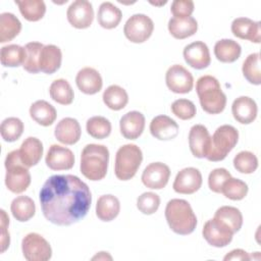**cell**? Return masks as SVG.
<instances>
[{
    "label": "cell",
    "instance_id": "6da1fadb",
    "mask_svg": "<svg viewBox=\"0 0 261 261\" xmlns=\"http://www.w3.org/2000/svg\"><path fill=\"white\" fill-rule=\"evenodd\" d=\"M40 203L45 218L57 225H70L83 219L92 203L86 182L72 174L50 176L40 191Z\"/></svg>",
    "mask_w": 261,
    "mask_h": 261
},
{
    "label": "cell",
    "instance_id": "7a4b0ae2",
    "mask_svg": "<svg viewBox=\"0 0 261 261\" xmlns=\"http://www.w3.org/2000/svg\"><path fill=\"white\" fill-rule=\"evenodd\" d=\"M109 151L106 146L89 144L81 154V172L90 180H101L107 173Z\"/></svg>",
    "mask_w": 261,
    "mask_h": 261
},
{
    "label": "cell",
    "instance_id": "3957f363",
    "mask_svg": "<svg viewBox=\"0 0 261 261\" xmlns=\"http://www.w3.org/2000/svg\"><path fill=\"white\" fill-rule=\"evenodd\" d=\"M165 218L171 230L177 234H190L197 226V217L190 203L184 199H172L167 203Z\"/></svg>",
    "mask_w": 261,
    "mask_h": 261
},
{
    "label": "cell",
    "instance_id": "277c9868",
    "mask_svg": "<svg viewBox=\"0 0 261 261\" xmlns=\"http://www.w3.org/2000/svg\"><path fill=\"white\" fill-rule=\"evenodd\" d=\"M196 92L202 109L209 114L222 112L226 105V96L218 80L212 75H203L196 83Z\"/></svg>",
    "mask_w": 261,
    "mask_h": 261
},
{
    "label": "cell",
    "instance_id": "5b68a950",
    "mask_svg": "<svg viewBox=\"0 0 261 261\" xmlns=\"http://www.w3.org/2000/svg\"><path fill=\"white\" fill-rule=\"evenodd\" d=\"M5 168V185L7 189L14 194L24 192L31 185V174L29 167L22 163L18 150H13L7 154Z\"/></svg>",
    "mask_w": 261,
    "mask_h": 261
},
{
    "label": "cell",
    "instance_id": "8992f818",
    "mask_svg": "<svg viewBox=\"0 0 261 261\" xmlns=\"http://www.w3.org/2000/svg\"><path fill=\"white\" fill-rule=\"evenodd\" d=\"M239 141L238 129L229 124H223L216 128L210 140L206 159L212 162L223 160L234 148Z\"/></svg>",
    "mask_w": 261,
    "mask_h": 261
},
{
    "label": "cell",
    "instance_id": "52a82bcc",
    "mask_svg": "<svg viewBox=\"0 0 261 261\" xmlns=\"http://www.w3.org/2000/svg\"><path fill=\"white\" fill-rule=\"evenodd\" d=\"M143 161V153L135 144L121 146L115 155L114 172L118 179L128 180L133 178Z\"/></svg>",
    "mask_w": 261,
    "mask_h": 261
},
{
    "label": "cell",
    "instance_id": "ba28073f",
    "mask_svg": "<svg viewBox=\"0 0 261 261\" xmlns=\"http://www.w3.org/2000/svg\"><path fill=\"white\" fill-rule=\"evenodd\" d=\"M154 31L153 20L146 14L137 13L132 15L125 22L123 33L126 39L133 43H144Z\"/></svg>",
    "mask_w": 261,
    "mask_h": 261
},
{
    "label": "cell",
    "instance_id": "9c48e42d",
    "mask_svg": "<svg viewBox=\"0 0 261 261\" xmlns=\"http://www.w3.org/2000/svg\"><path fill=\"white\" fill-rule=\"evenodd\" d=\"M21 250L28 261H47L52 257L50 244L37 232H30L22 239Z\"/></svg>",
    "mask_w": 261,
    "mask_h": 261
},
{
    "label": "cell",
    "instance_id": "30bf717a",
    "mask_svg": "<svg viewBox=\"0 0 261 261\" xmlns=\"http://www.w3.org/2000/svg\"><path fill=\"white\" fill-rule=\"evenodd\" d=\"M202 234L209 245L222 248L231 242L234 232L223 221L213 217L204 224Z\"/></svg>",
    "mask_w": 261,
    "mask_h": 261
},
{
    "label": "cell",
    "instance_id": "8fae6325",
    "mask_svg": "<svg viewBox=\"0 0 261 261\" xmlns=\"http://www.w3.org/2000/svg\"><path fill=\"white\" fill-rule=\"evenodd\" d=\"M167 88L176 94H187L192 91L194 77L192 73L180 64L171 65L165 75Z\"/></svg>",
    "mask_w": 261,
    "mask_h": 261
},
{
    "label": "cell",
    "instance_id": "7c38bea8",
    "mask_svg": "<svg viewBox=\"0 0 261 261\" xmlns=\"http://www.w3.org/2000/svg\"><path fill=\"white\" fill-rule=\"evenodd\" d=\"M68 22L75 29L89 28L94 19V9L87 0L73 1L66 12Z\"/></svg>",
    "mask_w": 261,
    "mask_h": 261
},
{
    "label": "cell",
    "instance_id": "4fadbf2b",
    "mask_svg": "<svg viewBox=\"0 0 261 261\" xmlns=\"http://www.w3.org/2000/svg\"><path fill=\"white\" fill-rule=\"evenodd\" d=\"M202 186V174L195 167H187L177 172L172 188L178 194L191 195Z\"/></svg>",
    "mask_w": 261,
    "mask_h": 261
},
{
    "label": "cell",
    "instance_id": "5bb4252c",
    "mask_svg": "<svg viewBox=\"0 0 261 261\" xmlns=\"http://www.w3.org/2000/svg\"><path fill=\"white\" fill-rule=\"evenodd\" d=\"M170 169L162 162L150 163L142 173V182L149 189L161 190L169 179Z\"/></svg>",
    "mask_w": 261,
    "mask_h": 261
},
{
    "label": "cell",
    "instance_id": "9a60e30c",
    "mask_svg": "<svg viewBox=\"0 0 261 261\" xmlns=\"http://www.w3.org/2000/svg\"><path fill=\"white\" fill-rule=\"evenodd\" d=\"M45 162L52 170H68L74 165V155L70 149L54 144L49 148Z\"/></svg>",
    "mask_w": 261,
    "mask_h": 261
},
{
    "label": "cell",
    "instance_id": "2e32d148",
    "mask_svg": "<svg viewBox=\"0 0 261 261\" xmlns=\"http://www.w3.org/2000/svg\"><path fill=\"white\" fill-rule=\"evenodd\" d=\"M185 61L195 69H204L210 62V52L208 46L201 41L193 42L184 49Z\"/></svg>",
    "mask_w": 261,
    "mask_h": 261
},
{
    "label": "cell",
    "instance_id": "e0dca14e",
    "mask_svg": "<svg viewBox=\"0 0 261 261\" xmlns=\"http://www.w3.org/2000/svg\"><path fill=\"white\" fill-rule=\"evenodd\" d=\"M211 137L206 126L195 124L189 133V146L192 154L197 158H205L209 149Z\"/></svg>",
    "mask_w": 261,
    "mask_h": 261
},
{
    "label": "cell",
    "instance_id": "ac0fdd59",
    "mask_svg": "<svg viewBox=\"0 0 261 261\" xmlns=\"http://www.w3.org/2000/svg\"><path fill=\"white\" fill-rule=\"evenodd\" d=\"M231 32L237 38L249 40L257 44L260 43V21H254L248 17H238L231 23Z\"/></svg>",
    "mask_w": 261,
    "mask_h": 261
},
{
    "label": "cell",
    "instance_id": "d6986e66",
    "mask_svg": "<svg viewBox=\"0 0 261 261\" xmlns=\"http://www.w3.org/2000/svg\"><path fill=\"white\" fill-rule=\"evenodd\" d=\"M231 112L237 121L242 124H249L256 119L258 107L252 98L241 96L232 102Z\"/></svg>",
    "mask_w": 261,
    "mask_h": 261
},
{
    "label": "cell",
    "instance_id": "ffe728a7",
    "mask_svg": "<svg viewBox=\"0 0 261 261\" xmlns=\"http://www.w3.org/2000/svg\"><path fill=\"white\" fill-rule=\"evenodd\" d=\"M75 84L82 93L94 95L102 89L103 81L98 70L93 67H84L77 72Z\"/></svg>",
    "mask_w": 261,
    "mask_h": 261
},
{
    "label": "cell",
    "instance_id": "44dd1931",
    "mask_svg": "<svg viewBox=\"0 0 261 261\" xmlns=\"http://www.w3.org/2000/svg\"><path fill=\"white\" fill-rule=\"evenodd\" d=\"M119 128L125 139L136 140L145 128V116L139 111H129L120 118Z\"/></svg>",
    "mask_w": 261,
    "mask_h": 261
},
{
    "label": "cell",
    "instance_id": "7402d4cb",
    "mask_svg": "<svg viewBox=\"0 0 261 261\" xmlns=\"http://www.w3.org/2000/svg\"><path fill=\"white\" fill-rule=\"evenodd\" d=\"M54 135L60 143L64 145H73L81 139V125L75 118H62L55 126Z\"/></svg>",
    "mask_w": 261,
    "mask_h": 261
},
{
    "label": "cell",
    "instance_id": "603a6c76",
    "mask_svg": "<svg viewBox=\"0 0 261 261\" xmlns=\"http://www.w3.org/2000/svg\"><path fill=\"white\" fill-rule=\"evenodd\" d=\"M151 135L161 141H169L178 135V125L167 115H158L150 122Z\"/></svg>",
    "mask_w": 261,
    "mask_h": 261
},
{
    "label": "cell",
    "instance_id": "cb8c5ba5",
    "mask_svg": "<svg viewBox=\"0 0 261 261\" xmlns=\"http://www.w3.org/2000/svg\"><path fill=\"white\" fill-rule=\"evenodd\" d=\"M18 151L22 163L30 168L39 163L42 158L44 148L42 142L39 139L35 137H29L22 142Z\"/></svg>",
    "mask_w": 261,
    "mask_h": 261
},
{
    "label": "cell",
    "instance_id": "d4e9b609",
    "mask_svg": "<svg viewBox=\"0 0 261 261\" xmlns=\"http://www.w3.org/2000/svg\"><path fill=\"white\" fill-rule=\"evenodd\" d=\"M62 53L59 47L55 45H46L43 47L39 57L40 70L52 74L57 71L61 65Z\"/></svg>",
    "mask_w": 261,
    "mask_h": 261
},
{
    "label": "cell",
    "instance_id": "484cf974",
    "mask_svg": "<svg viewBox=\"0 0 261 261\" xmlns=\"http://www.w3.org/2000/svg\"><path fill=\"white\" fill-rule=\"evenodd\" d=\"M30 115L38 124L43 126L51 125L56 117V109L45 100H38L30 107Z\"/></svg>",
    "mask_w": 261,
    "mask_h": 261
},
{
    "label": "cell",
    "instance_id": "4316f807",
    "mask_svg": "<svg viewBox=\"0 0 261 261\" xmlns=\"http://www.w3.org/2000/svg\"><path fill=\"white\" fill-rule=\"evenodd\" d=\"M198 30L197 20L192 17H172L168 21V31L170 35L178 40H182L193 36Z\"/></svg>",
    "mask_w": 261,
    "mask_h": 261
},
{
    "label": "cell",
    "instance_id": "83f0119b",
    "mask_svg": "<svg viewBox=\"0 0 261 261\" xmlns=\"http://www.w3.org/2000/svg\"><path fill=\"white\" fill-rule=\"evenodd\" d=\"M240 44L231 39H221L214 45V54L217 60L223 63L234 62L241 56Z\"/></svg>",
    "mask_w": 261,
    "mask_h": 261
},
{
    "label": "cell",
    "instance_id": "f1b7e54d",
    "mask_svg": "<svg viewBox=\"0 0 261 261\" xmlns=\"http://www.w3.org/2000/svg\"><path fill=\"white\" fill-rule=\"evenodd\" d=\"M120 211L119 200L113 195L101 196L96 204V215L102 221H111Z\"/></svg>",
    "mask_w": 261,
    "mask_h": 261
},
{
    "label": "cell",
    "instance_id": "f546056e",
    "mask_svg": "<svg viewBox=\"0 0 261 261\" xmlns=\"http://www.w3.org/2000/svg\"><path fill=\"white\" fill-rule=\"evenodd\" d=\"M121 17V10L111 2H103L98 9L97 20L99 24L106 30L116 28L119 24Z\"/></svg>",
    "mask_w": 261,
    "mask_h": 261
},
{
    "label": "cell",
    "instance_id": "4dcf8cb0",
    "mask_svg": "<svg viewBox=\"0 0 261 261\" xmlns=\"http://www.w3.org/2000/svg\"><path fill=\"white\" fill-rule=\"evenodd\" d=\"M21 31V22L10 12L0 14V43L13 40Z\"/></svg>",
    "mask_w": 261,
    "mask_h": 261
},
{
    "label": "cell",
    "instance_id": "1f68e13d",
    "mask_svg": "<svg viewBox=\"0 0 261 261\" xmlns=\"http://www.w3.org/2000/svg\"><path fill=\"white\" fill-rule=\"evenodd\" d=\"M10 210L16 220L24 222L30 220L35 215L36 206L30 197L18 196L11 202Z\"/></svg>",
    "mask_w": 261,
    "mask_h": 261
},
{
    "label": "cell",
    "instance_id": "d6a6232c",
    "mask_svg": "<svg viewBox=\"0 0 261 261\" xmlns=\"http://www.w3.org/2000/svg\"><path fill=\"white\" fill-rule=\"evenodd\" d=\"M102 98L104 104L115 111L123 109L128 102V95L126 91L117 85L109 86L104 91Z\"/></svg>",
    "mask_w": 261,
    "mask_h": 261
},
{
    "label": "cell",
    "instance_id": "836d02e7",
    "mask_svg": "<svg viewBox=\"0 0 261 261\" xmlns=\"http://www.w3.org/2000/svg\"><path fill=\"white\" fill-rule=\"evenodd\" d=\"M1 64L6 67H17L23 65L25 60V49L16 44L3 46L0 51Z\"/></svg>",
    "mask_w": 261,
    "mask_h": 261
},
{
    "label": "cell",
    "instance_id": "e575fe53",
    "mask_svg": "<svg viewBox=\"0 0 261 261\" xmlns=\"http://www.w3.org/2000/svg\"><path fill=\"white\" fill-rule=\"evenodd\" d=\"M50 97L52 100L61 105H69L72 103L74 94L69 83L64 79L55 80L49 88Z\"/></svg>",
    "mask_w": 261,
    "mask_h": 261
},
{
    "label": "cell",
    "instance_id": "d590c367",
    "mask_svg": "<svg viewBox=\"0 0 261 261\" xmlns=\"http://www.w3.org/2000/svg\"><path fill=\"white\" fill-rule=\"evenodd\" d=\"M21 15L29 21H38L43 18L46 12L45 2L42 0H15Z\"/></svg>",
    "mask_w": 261,
    "mask_h": 261
},
{
    "label": "cell",
    "instance_id": "8d00e7d4",
    "mask_svg": "<svg viewBox=\"0 0 261 261\" xmlns=\"http://www.w3.org/2000/svg\"><path fill=\"white\" fill-rule=\"evenodd\" d=\"M214 217L223 221L236 233L243 225V215L241 211L232 206H221L214 214Z\"/></svg>",
    "mask_w": 261,
    "mask_h": 261
},
{
    "label": "cell",
    "instance_id": "74e56055",
    "mask_svg": "<svg viewBox=\"0 0 261 261\" xmlns=\"http://www.w3.org/2000/svg\"><path fill=\"white\" fill-rule=\"evenodd\" d=\"M242 71L245 79L253 85L261 84V71H260V54L252 53L244 61Z\"/></svg>",
    "mask_w": 261,
    "mask_h": 261
},
{
    "label": "cell",
    "instance_id": "f35d334b",
    "mask_svg": "<svg viewBox=\"0 0 261 261\" xmlns=\"http://www.w3.org/2000/svg\"><path fill=\"white\" fill-rule=\"evenodd\" d=\"M87 133L98 140L107 138L111 133V123L104 116H93L87 120Z\"/></svg>",
    "mask_w": 261,
    "mask_h": 261
},
{
    "label": "cell",
    "instance_id": "ab89813d",
    "mask_svg": "<svg viewBox=\"0 0 261 261\" xmlns=\"http://www.w3.org/2000/svg\"><path fill=\"white\" fill-rule=\"evenodd\" d=\"M1 137L5 142H15L23 133V122L17 117H8L1 122Z\"/></svg>",
    "mask_w": 261,
    "mask_h": 261
},
{
    "label": "cell",
    "instance_id": "60d3db41",
    "mask_svg": "<svg viewBox=\"0 0 261 261\" xmlns=\"http://www.w3.org/2000/svg\"><path fill=\"white\" fill-rule=\"evenodd\" d=\"M43 47L44 45L40 42H30L24 46L25 60L22 65L24 70L30 73H38L41 71L39 67V57Z\"/></svg>",
    "mask_w": 261,
    "mask_h": 261
},
{
    "label": "cell",
    "instance_id": "b9f144b4",
    "mask_svg": "<svg viewBox=\"0 0 261 261\" xmlns=\"http://www.w3.org/2000/svg\"><path fill=\"white\" fill-rule=\"evenodd\" d=\"M221 193L230 200L233 201H239L244 199L247 194H248V186L245 181L234 178V177H229L226 179L222 186Z\"/></svg>",
    "mask_w": 261,
    "mask_h": 261
},
{
    "label": "cell",
    "instance_id": "7bdbcfd3",
    "mask_svg": "<svg viewBox=\"0 0 261 261\" xmlns=\"http://www.w3.org/2000/svg\"><path fill=\"white\" fill-rule=\"evenodd\" d=\"M234 168L245 174L253 173L258 167V159L256 155L250 151H242L233 158Z\"/></svg>",
    "mask_w": 261,
    "mask_h": 261
},
{
    "label": "cell",
    "instance_id": "ee69618b",
    "mask_svg": "<svg viewBox=\"0 0 261 261\" xmlns=\"http://www.w3.org/2000/svg\"><path fill=\"white\" fill-rule=\"evenodd\" d=\"M160 205V198L157 194L153 192L143 193L137 199V208L140 212L146 215H151L155 213Z\"/></svg>",
    "mask_w": 261,
    "mask_h": 261
},
{
    "label": "cell",
    "instance_id": "f6af8a7d",
    "mask_svg": "<svg viewBox=\"0 0 261 261\" xmlns=\"http://www.w3.org/2000/svg\"><path fill=\"white\" fill-rule=\"evenodd\" d=\"M172 113L182 120L192 119L196 115L195 104L188 99H177L171 104Z\"/></svg>",
    "mask_w": 261,
    "mask_h": 261
},
{
    "label": "cell",
    "instance_id": "bcb514c9",
    "mask_svg": "<svg viewBox=\"0 0 261 261\" xmlns=\"http://www.w3.org/2000/svg\"><path fill=\"white\" fill-rule=\"evenodd\" d=\"M231 177V174L225 168H215L208 176L209 189L214 193H221L222 186L226 179Z\"/></svg>",
    "mask_w": 261,
    "mask_h": 261
},
{
    "label": "cell",
    "instance_id": "7dc6e473",
    "mask_svg": "<svg viewBox=\"0 0 261 261\" xmlns=\"http://www.w3.org/2000/svg\"><path fill=\"white\" fill-rule=\"evenodd\" d=\"M194 2L191 0H174L171 3L170 11L173 17L184 18L191 16V14L194 11Z\"/></svg>",
    "mask_w": 261,
    "mask_h": 261
},
{
    "label": "cell",
    "instance_id": "c3c4849f",
    "mask_svg": "<svg viewBox=\"0 0 261 261\" xmlns=\"http://www.w3.org/2000/svg\"><path fill=\"white\" fill-rule=\"evenodd\" d=\"M0 212H1V253H4L5 250L9 247V243H10L9 232L7 230V227L9 224V218L3 209H1Z\"/></svg>",
    "mask_w": 261,
    "mask_h": 261
},
{
    "label": "cell",
    "instance_id": "681fc988",
    "mask_svg": "<svg viewBox=\"0 0 261 261\" xmlns=\"http://www.w3.org/2000/svg\"><path fill=\"white\" fill-rule=\"evenodd\" d=\"M251 257L249 256V254L242 249H234L232 251H230L228 254H226L223 258L224 261L227 260H250Z\"/></svg>",
    "mask_w": 261,
    "mask_h": 261
},
{
    "label": "cell",
    "instance_id": "f907efd6",
    "mask_svg": "<svg viewBox=\"0 0 261 261\" xmlns=\"http://www.w3.org/2000/svg\"><path fill=\"white\" fill-rule=\"evenodd\" d=\"M92 259H93V260H96V259H98V260H106V259L111 260L112 257H111L110 255H108L107 252H99V254H97L96 256H94Z\"/></svg>",
    "mask_w": 261,
    "mask_h": 261
}]
</instances>
